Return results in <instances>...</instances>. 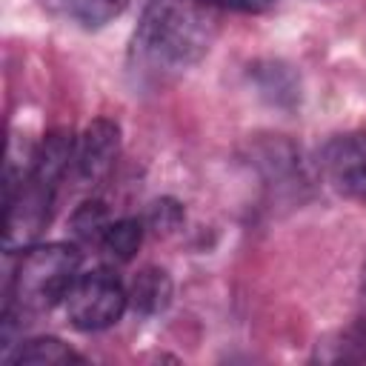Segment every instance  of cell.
<instances>
[{"label":"cell","mask_w":366,"mask_h":366,"mask_svg":"<svg viewBox=\"0 0 366 366\" xmlns=\"http://www.w3.org/2000/svg\"><path fill=\"white\" fill-rule=\"evenodd\" d=\"M217 20L197 0H152L132 34L129 60L140 80L163 83L206 57Z\"/></svg>","instance_id":"cell-1"},{"label":"cell","mask_w":366,"mask_h":366,"mask_svg":"<svg viewBox=\"0 0 366 366\" xmlns=\"http://www.w3.org/2000/svg\"><path fill=\"white\" fill-rule=\"evenodd\" d=\"M83 254L74 243H40L23 249L9 286V306L20 315L46 312L63 303L69 286L80 274Z\"/></svg>","instance_id":"cell-2"},{"label":"cell","mask_w":366,"mask_h":366,"mask_svg":"<svg viewBox=\"0 0 366 366\" xmlns=\"http://www.w3.org/2000/svg\"><path fill=\"white\" fill-rule=\"evenodd\" d=\"M129 306L123 280L109 269L80 272L63 297L66 317L80 332H100L114 326Z\"/></svg>","instance_id":"cell-3"},{"label":"cell","mask_w":366,"mask_h":366,"mask_svg":"<svg viewBox=\"0 0 366 366\" xmlns=\"http://www.w3.org/2000/svg\"><path fill=\"white\" fill-rule=\"evenodd\" d=\"M320 169L326 183L346 200L366 203V132L337 134L323 146Z\"/></svg>","instance_id":"cell-4"},{"label":"cell","mask_w":366,"mask_h":366,"mask_svg":"<svg viewBox=\"0 0 366 366\" xmlns=\"http://www.w3.org/2000/svg\"><path fill=\"white\" fill-rule=\"evenodd\" d=\"M117 154H120V126L109 117H97L77 137L71 172L80 183L92 186L109 174Z\"/></svg>","instance_id":"cell-5"},{"label":"cell","mask_w":366,"mask_h":366,"mask_svg":"<svg viewBox=\"0 0 366 366\" xmlns=\"http://www.w3.org/2000/svg\"><path fill=\"white\" fill-rule=\"evenodd\" d=\"M129 292V306L140 315H157L169 306L172 300V277L157 269V266H146L140 269L132 283L126 286Z\"/></svg>","instance_id":"cell-6"},{"label":"cell","mask_w":366,"mask_h":366,"mask_svg":"<svg viewBox=\"0 0 366 366\" xmlns=\"http://www.w3.org/2000/svg\"><path fill=\"white\" fill-rule=\"evenodd\" d=\"M257 92L272 103V106H295L300 97V83L297 74L280 63V60H266V63H254L249 66Z\"/></svg>","instance_id":"cell-7"},{"label":"cell","mask_w":366,"mask_h":366,"mask_svg":"<svg viewBox=\"0 0 366 366\" xmlns=\"http://www.w3.org/2000/svg\"><path fill=\"white\" fill-rule=\"evenodd\" d=\"M49 6L80 29H103L129 9V0H49Z\"/></svg>","instance_id":"cell-8"},{"label":"cell","mask_w":366,"mask_h":366,"mask_svg":"<svg viewBox=\"0 0 366 366\" xmlns=\"http://www.w3.org/2000/svg\"><path fill=\"white\" fill-rule=\"evenodd\" d=\"M11 363L17 366H60V363H83L86 357L80 352H74L69 343H63L60 337H31L23 340L11 355Z\"/></svg>","instance_id":"cell-9"},{"label":"cell","mask_w":366,"mask_h":366,"mask_svg":"<svg viewBox=\"0 0 366 366\" xmlns=\"http://www.w3.org/2000/svg\"><path fill=\"white\" fill-rule=\"evenodd\" d=\"M143 234H146V229L137 217H120V220H112V226L106 229V234L100 240V249L109 260L129 263L137 254V249L143 243Z\"/></svg>","instance_id":"cell-10"},{"label":"cell","mask_w":366,"mask_h":366,"mask_svg":"<svg viewBox=\"0 0 366 366\" xmlns=\"http://www.w3.org/2000/svg\"><path fill=\"white\" fill-rule=\"evenodd\" d=\"M109 226H112V214H109V209H106L103 200H86L71 214V234L80 243L100 246V240H103V234H106Z\"/></svg>","instance_id":"cell-11"},{"label":"cell","mask_w":366,"mask_h":366,"mask_svg":"<svg viewBox=\"0 0 366 366\" xmlns=\"http://www.w3.org/2000/svg\"><path fill=\"white\" fill-rule=\"evenodd\" d=\"M320 360H366V326H352L346 329L337 343H320L317 346Z\"/></svg>","instance_id":"cell-12"},{"label":"cell","mask_w":366,"mask_h":366,"mask_svg":"<svg viewBox=\"0 0 366 366\" xmlns=\"http://www.w3.org/2000/svg\"><path fill=\"white\" fill-rule=\"evenodd\" d=\"M183 206L174 200V197H160V200H154L152 206H149V212H146V226L152 229V232H157V234H169V232H174L180 223H183Z\"/></svg>","instance_id":"cell-13"},{"label":"cell","mask_w":366,"mask_h":366,"mask_svg":"<svg viewBox=\"0 0 366 366\" xmlns=\"http://www.w3.org/2000/svg\"><path fill=\"white\" fill-rule=\"evenodd\" d=\"M206 9H220V11H240V14H260L274 6V0H197Z\"/></svg>","instance_id":"cell-14"}]
</instances>
